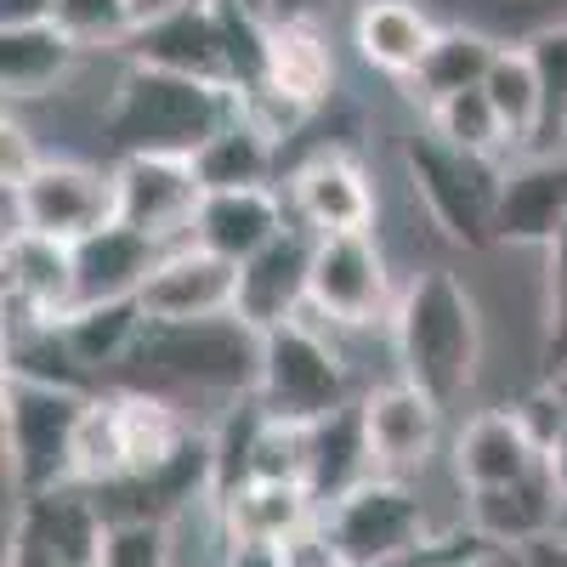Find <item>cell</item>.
I'll list each match as a JSON object with an SVG mask.
<instances>
[{"label":"cell","mask_w":567,"mask_h":567,"mask_svg":"<svg viewBox=\"0 0 567 567\" xmlns=\"http://www.w3.org/2000/svg\"><path fill=\"white\" fill-rule=\"evenodd\" d=\"M23 233L58 245H85L91 233L114 227V171L80 159H40L23 187H7Z\"/></svg>","instance_id":"ba28073f"},{"label":"cell","mask_w":567,"mask_h":567,"mask_svg":"<svg viewBox=\"0 0 567 567\" xmlns=\"http://www.w3.org/2000/svg\"><path fill=\"white\" fill-rule=\"evenodd\" d=\"M239 91L131 63L103 114V142L120 159H199L239 120Z\"/></svg>","instance_id":"6da1fadb"},{"label":"cell","mask_w":567,"mask_h":567,"mask_svg":"<svg viewBox=\"0 0 567 567\" xmlns=\"http://www.w3.org/2000/svg\"><path fill=\"white\" fill-rule=\"evenodd\" d=\"M561 567H567V539H561Z\"/></svg>","instance_id":"7dc6e473"},{"label":"cell","mask_w":567,"mask_h":567,"mask_svg":"<svg viewBox=\"0 0 567 567\" xmlns=\"http://www.w3.org/2000/svg\"><path fill=\"white\" fill-rule=\"evenodd\" d=\"M74 63H80V45L58 23L0 29V91H7V103L45 97L58 80H69Z\"/></svg>","instance_id":"83f0119b"},{"label":"cell","mask_w":567,"mask_h":567,"mask_svg":"<svg viewBox=\"0 0 567 567\" xmlns=\"http://www.w3.org/2000/svg\"><path fill=\"white\" fill-rule=\"evenodd\" d=\"M511 420L528 432V443L550 460L556 454V443H561V425H567V398H561V381H539V386H528L523 398L511 403Z\"/></svg>","instance_id":"74e56055"},{"label":"cell","mask_w":567,"mask_h":567,"mask_svg":"<svg viewBox=\"0 0 567 567\" xmlns=\"http://www.w3.org/2000/svg\"><path fill=\"white\" fill-rule=\"evenodd\" d=\"M63 329V347L85 374H103V369H125L148 336V318H142L136 301H109V307H80Z\"/></svg>","instance_id":"f1b7e54d"},{"label":"cell","mask_w":567,"mask_h":567,"mask_svg":"<svg viewBox=\"0 0 567 567\" xmlns=\"http://www.w3.org/2000/svg\"><path fill=\"white\" fill-rule=\"evenodd\" d=\"M290 199L296 216L312 239H341V233H369L374 221V187L363 176V165L341 148L312 154L296 176H290Z\"/></svg>","instance_id":"2e32d148"},{"label":"cell","mask_w":567,"mask_h":567,"mask_svg":"<svg viewBox=\"0 0 567 567\" xmlns=\"http://www.w3.org/2000/svg\"><path fill=\"white\" fill-rule=\"evenodd\" d=\"M284 227L290 221H284V205L272 187H233V194H205L199 221H194V245L233 261V267H245Z\"/></svg>","instance_id":"44dd1931"},{"label":"cell","mask_w":567,"mask_h":567,"mask_svg":"<svg viewBox=\"0 0 567 567\" xmlns=\"http://www.w3.org/2000/svg\"><path fill=\"white\" fill-rule=\"evenodd\" d=\"M267 91L290 97L296 109H318L336 91V52L318 18H272L267 34Z\"/></svg>","instance_id":"d4e9b609"},{"label":"cell","mask_w":567,"mask_h":567,"mask_svg":"<svg viewBox=\"0 0 567 567\" xmlns=\"http://www.w3.org/2000/svg\"><path fill=\"white\" fill-rule=\"evenodd\" d=\"M194 165H199L205 194H233V187H267V176H272V165H278V142L261 136V131L245 120V109H239V120H233Z\"/></svg>","instance_id":"4dcf8cb0"},{"label":"cell","mask_w":567,"mask_h":567,"mask_svg":"<svg viewBox=\"0 0 567 567\" xmlns=\"http://www.w3.org/2000/svg\"><path fill=\"white\" fill-rule=\"evenodd\" d=\"M454 471H460L465 494H483V488H505V483H523L534 471H545V454L511 420V409H488L477 420H465V432L454 437Z\"/></svg>","instance_id":"603a6c76"},{"label":"cell","mask_w":567,"mask_h":567,"mask_svg":"<svg viewBox=\"0 0 567 567\" xmlns=\"http://www.w3.org/2000/svg\"><path fill=\"white\" fill-rule=\"evenodd\" d=\"M312 307L329 323H381L392 307V278L386 256L369 233H341V239H318L312 250Z\"/></svg>","instance_id":"8fae6325"},{"label":"cell","mask_w":567,"mask_h":567,"mask_svg":"<svg viewBox=\"0 0 567 567\" xmlns=\"http://www.w3.org/2000/svg\"><path fill=\"white\" fill-rule=\"evenodd\" d=\"M363 432L374 454V477H403V471L425 465L443 437V403H432L403 374L363 398Z\"/></svg>","instance_id":"9a60e30c"},{"label":"cell","mask_w":567,"mask_h":567,"mask_svg":"<svg viewBox=\"0 0 567 567\" xmlns=\"http://www.w3.org/2000/svg\"><path fill=\"white\" fill-rule=\"evenodd\" d=\"M91 392L7 374V460L23 499L74 483V432Z\"/></svg>","instance_id":"5b68a950"},{"label":"cell","mask_w":567,"mask_h":567,"mask_svg":"<svg viewBox=\"0 0 567 567\" xmlns=\"http://www.w3.org/2000/svg\"><path fill=\"white\" fill-rule=\"evenodd\" d=\"M52 18H58V0H0V29H34Z\"/></svg>","instance_id":"60d3db41"},{"label":"cell","mask_w":567,"mask_h":567,"mask_svg":"<svg viewBox=\"0 0 567 567\" xmlns=\"http://www.w3.org/2000/svg\"><path fill=\"white\" fill-rule=\"evenodd\" d=\"M499 52L505 45L477 34V29H443L437 45H432V58H425V69H420V80H414V97L425 109H437V103L460 97V91H483L494 63H499Z\"/></svg>","instance_id":"f546056e"},{"label":"cell","mask_w":567,"mask_h":567,"mask_svg":"<svg viewBox=\"0 0 567 567\" xmlns=\"http://www.w3.org/2000/svg\"><path fill=\"white\" fill-rule=\"evenodd\" d=\"M483 91H488V103H494V114L505 125L511 148H534V131H539V74H534L528 45H505Z\"/></svg>","instance_id":"1f68e13d"},{"label":"cell","mask_w":567,"mask_h":567,"mask_svg":"<svg viewBox=\"0 0 567 567\" xmlns=\"http://www.w3.org/2000/svg\"><path fill=\"white\" fill-rule=\"evenodd\" d=\"M125 477V437H120V398L91 392L80 432H74V488H109Z\"/></svg>","instance_id":"d6a6232c"},{"label":"cell","mask_w":567,"mask_h":567,"mask_svg":"<svg viewBox=\"0 0 567 567\" xmlns=\"http://www.w3.org/2000/svg\"><path fill=\"white\" fill-rule=\"evenodd\" d=\"M120 398V437H125V477H159L165 465L182 460V449L199 432L187 425V414L159 398V392H114ZM120 477V483H125Z\"/></svg>","instance_id":"484cf974"},{"label":"cell","mask_w":567,"mask_h":567,"mask_svg":"<svg viewBox=\"0 0 567 567\" xmlns=\"http://www.w3.org/2000/svg\"><path fill=\"white\" fill-rule=\"evenodd\" d=\"M131 63L165 69V74H182V80H205V85H227V52H221L216 7H182L165 23L136 29L131 34Z\"/></svg>","instance_id":"d6986e66"},{"label":"cell","mask_w":567,"mask_h":567,"mask_svg":"<svg viewBox=\"0 0 567 567\" xmlns=\"http://www.w3.org/2000/svg\"><path fill=\"white\" fill-rule=\"evenodd\" d=\"M34 165H40V154L29 148V131L7 120L0 125V187H23L34 176Z\"/></svg>","instance_id":"ab89813d"},{"label":"cell","mask_w":567,"mask_h":567,"mask_svg":"<svg viewBox=\"0 0 567 567\" xmlns=\"http://www.w3.org/2000/svg\"><path fill=\"white\" fill-rule=\"evenodd\" d=\"M392 347L403 381L420 386L432 403H460L483 363V318L471 290L449 267H425L392 307Z\"/></svg>","instance_id":"7a4b0ae2"},{"label":"cell","mask_w":567,"mask_h":567,"mask_svg":"<svg viewBox=\"0 0 567 567\" xmlns=\"http://www.w3.org/2000/svg\"><path fill=\"white\" fill-rule=\"evenodd\" d=\"M205 182L194 159H120L114 165V221L154 239L159 250L194 245Z\"/></svg>","instance_id":"9c48e42d"},{"label":"cell","mask_w":567,"mask_h":567,"mask_svg":"<svg viewBox=\"0 0 567 567\" xmlns=\"http://www.w3.org/2000/svg\"><path fill=\"white\" fill-rule=\"evenodd\" d=\"M0 272H7V318H18V329H58L80 312L74 245L18 233L0 239Z\"/></svg>","instance_id":"30bf717a"},{"label":"cell","mask_w":567,"mask_h":567,"mask_svg":"<svg viewBox=\"0 0 567 567\" xmlns=\"http://www.w3.org/2000/svg\"><path fill=\"white\" fill-rule=\"evenodd\" d=\"M425 114H432V125H425V131H437L443 142H454V148L488 154V159H494L499 148H511L505 125H499V114H494V103H488V91H460V97L425 109Z\"/></svg>","instance_id":"e575fe53"},{"label":"cell","mask_w":567,"mask_h":567,"mask_svg":"<svg viewBox=\"0 0 567 567\" xmlns=\"http://www.w3.org/2000/svg\"><path fill=\"white\" fill-rule=\"evenodd\" d=\"M528 58L539 74V131L534 154H561L567 142V23H550L528 40Z\"/></svg>","instance_id":"836d02e7"},{"label":"cell","mask_w":567,"mask_h":567,"mask_svg":"<svg viewBox=\"0 0 567 567\" xmlns=\"http://www.w3.org/2000/svg\"><path fill=\"white\" fill-rule=\"evenodd\" d=\"M561 505H567V499H561V488H556V477H550V465H545V471H534V477H523V483L471 494V528H477L494 550L528 556L534 545L556 539Z\"/></svg>","instance_id":"ac0fdd59"},{"label":"cell","mask_w":567,"mask_h":567,"mask_svg":"<svg viewBox=\"0 0 567 567\" xmlns=\"http://www.w3.org/2000/svg\"><path fill=\"white\" fill-rule=\"evenodd\" d=\"M80 52H109V45H131L136 34V12L131 0H58V18H52Z\"/></svg>","instance_id":"d590c367"},{"label":"cell","mask_w":567,"mask_h":567,"mask_svg":"<svg viewBox=\"0 0 567 567\" xmlns=\"http://www.w3.org/2000/svg\"><path fill=\"white\" fill-rule=\"evenodd\" d=\"M312 250L318 239L307 227H284L278 239L239 267V323L256 336H272L284 323H301V307H312Z\"/></svg>","instance_id":"4fadbf2b"},{"label":"cell","mask_w":567,"mask_h":567,"mask_svg":"<svg viewBox=\"0 0 567 567\" xmlns=\"http://www.w3.org/2000/svg\"><path fill=\"white\" fill-rule=\"evenodd\" d=\"M561 398H567V374H561ZM545 465H550V477H556V488H561V499H567V425H561V443H556V454H550Z\"/></svg>","instance_id":"7bdbcfd3"},{"label":"cell","mask_w":567,"mask_h":567,"mask_svg":"<svg viewBox=\"0 0 567 567\" xmlns=\"http://www.w3.org/2000/svg\"><path fill=\"white\" fill-rule=\"evenodd\" d=\"M103 567H171V523H114Z\"/></svg>","instance_id":"f35d334b"},{"label":"cell","mask_w":567,"mask_h":567,"mask_svg":"<svg viewBox=\"0 0 567 567\" xmlns=\"http://www.w3.org/2000/svg\"><path fill=\"white\" fill-rule=\"evenodd\" d=\"M545 256H550V278H545V347H539V369H545V381H561V374H567V233Z\"/></svg>","instance_id":"8d00e7d4"},{"label":"cell","mask_w":567,"mask_h":567,"mask_svg":"<svg viewBox=\"0 0 567 567\" xmlns=\"http://www.w3.org/2000/svg\"><path fill=\"white\" fill-rule=\"evenodd\" d=\"M221 539L227 545H256V550H278L284 539H296L301 528L318 523V499L307 483H245L233 488L221 505Z\"/></svg>","instance_id":"7402d4cb"},{"label":"cell","mask_w":567,"mask_h":567,"mask_svg":"<svg viewBox=\"0 0 567 567\" xmlns=\"http://www.w3.org/2000/svg\"><path fill=\"white\" fill-rule=\"evenodd\" d=\"M318 0H267V18H312Z\"/></svg>","instance_id":"ee69618b"},{"label":"cell","mask_w":567,"mask_h":567,"mask_svg":"<svg viewBox=\"0 0 567 567\" xmlns=\"http://www.w3.org/2000/svg\"><path fill=\"white\" fill-rule=\"evenodd\" d=\"M347 398V363L329 352L323 336L307 323H284L261 336V381H256V409L278 425H323L341 414Z\"/></svg>","instance_id":"8992f818"},{"label":"cell","mask_w":567,"mask_h":567,"mask_svg":"<svg viewBox=\"0 0 567 567\" xmlns=\"http://www.w3.org/2000/svg\"><path fill=\"white\" fill-rule=\"evenodd\" d=\"M142 318L148 323H210V318H233L239 312V267L199 250V245H182L165 250V261L154 267V278L142 284L136 296Z\"/></svg>","instance_id":"7c38bea8"},{"label":"cell","mask_w":567,"mask_h":567,"mask_svg":"<svg viewBox=\"0 0 567 567\" xmlns=\"http://www.w3.org/2000/svg\"><path fill=\"white\" fill-rule=\"evenodd\" d=\"M403 171L414 182V194L425 216L437 221L449 245L465 250H488L499 245V194H505V171L488 154L454 148L437 131H420L403 142Z\"/></svg>","instance_id":"277c9868"},{"label":"cell","mask_w":567,"mask_h":567,"mask_svg":"<svg viewBox=\"0 0 567 567\" xmlns=\"http://www.w3.org/2000/svg\"><path fill=\"white\" fill-rule=\"evenodd\" d=\"M194 7H221V0H194Z\"/></svg>","instance_id":"bcb514c9"},{"label":"cell","mask_w":567,"mask_h":567,"mask_svg":"<svg viewBox=\"0 0 567 567\" xmlns=\"http://www.w3.org/2000/svg\"><path fill=\"white\" fill-rule=\"evenodd\" d=\"M165 250L142 239L131 227H103L85 245H74V278H80V307H109V301H136L142 284L154 278Z\"/></svg>","instance_id":"cb8c5ba5"},{"label":"cell","mask_w":567,"mask_h":567,"mask_svg":"<svg viewBox=\"0 0 567 567\" xmlns=\"http://www.w3.org/2000/svg\"><path fill=\"white\" fill-rule=\"evenodd\" d=\"M109 534L114 523L97 505V494L74 483L23 499V516H18V545H29L45 567H103Z\"/></svg>","instance_id":"5bb4252c"},{"label":"cell","mask_w":567,"mask_h":567,"mask_svg":"<svg viewBox=\"0 0 567 567\" xmlns=\"http://www.w3.org/2000/svg\"><path fill=\"white\" fill-rule=\"evenodd\" d=\"M567 233V154H528L505 171L499 245L550 250Z\"/></svg>","instance_id":"e0dca14e"},{"label":"cell","mask_w":567,"mask_h":567,"mask_svg":"<svg viewBox=\"0 0 567 567\" xmlns=\"http://www.w3.org/2000/svg\"><path fill=\"white\" fill-rule=\"evenodd\" d=\"M323 528L341 545L347 567H381L432 539V516L403 477H369L323 511Z\"/></svg>","instance_id":"52a82bcc"},{"label":"cell","mask_w":567,"mask_h":567,"mask_svg":"<svg viewBox=\"0 0 567 567\" xmlns=\"http://www.w3.org/2000/svg\"><path fill=\"white\" fill-rule=\"evenodd\" d=\"M369 477H374V454H369V432H363V403H347L341 414H329L323 425H312L307 488H312L318 511H329Z\"/></svg>","instance_id":"4316f807"},{"label":"cell","mask_w":567,"mask_h":567,"mask_svg":"<svg viewBox=\"0 0 567 567\" xmlns=\"http://www.w3.org/2000/svg\"><path fill=\"white\" fill-rule=\"evenodd\" d=\"M465 567H528V556H516V550H483L477 561H465Z\"/></svg>","instance_id":"f6af8a7d"},{"label":"cell","mask_w":567,"mask_h":567,"mask_svg":"<svg viewBox=\"0 0 567 567\" xmlns=\"http://www.w3.org/2000/svg\"><path fill=\"white\" fill-rule=\"evenodd\" d=\"M437 23L425 18L414 0H363L358 18H352V45L358 58L386 74V80H420L425 58H432L437 45Z\"/></svg>","instance_id":"ffe728a7"},{"label":"cell","mask_w":567,"mask_h":567,"mask_svg":"<svg viewBox=\"0 0 567 567\" xmlns=\"http://www.w3.org/2000/svg\"><path fill=\"white\" fill-rule=\"evenodd\" d=\"M125 369H142L148 386L131 392H250L261 381V336L239 318L210 323H148L136 358Z\"/></svg>","instance_id":"3957f363"},{"label":"cell","mask_w":567,"mask_h":567,"mask_svg":"<svg viewBox=\"0 0 567 567\" xmlns=\"http://www.w3.org/2000/svg\"><path fill=\"white\" fill-rule=\"evenodd\" d=\"M182 7H194V0H131V12H136V29H148V23H165V18H176Z\"/></svg>","instance_id":"b9f144b4"}]
</instances>
